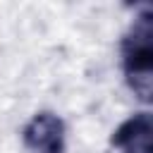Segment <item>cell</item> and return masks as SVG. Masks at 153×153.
<instances>
[{"label": "cell", "instance_id": "6da1fadb", "mask_svg": "<svg viewBox=\"0 0 153 153\" xmlns=\"http://www.w3.org/2000/svg\"><path fill=\"white\" fill-rule=\"evenodd\" d=\"M122 69L127 84L141 100L153 91V12L146 7L122 38Z\"/></svg>", "mask_w": 153, "mask_h": 153}, {"label": "cell", "instance_id": "3957f363", "mask_svg": "<svg viewBox=\"0 0 153 153\" xmlns=\"http://www.w3.org/2000/svg\"><path fill=\"white\" fill-rule=\"evenodd\" d=\"M151 141H153V124L148 112L131 115L112 134V146L120 153H153Z\"/></svg>", "mask_w": 153, "mask_h": 153}, {"label": "cell", "instance_id": "7a4b0ae2", "mask_svg": "<svg viewBox=\"0 0 153 153\" xmlns=\"http://www.w3.org/2000/svg\"><path fill=\"white\" fill-rule=\"evenodd\" d=\"M24 146L33 153H62L65 151V122L53 112H38L22 131Z\"/></svg>", "mask_w": 153, "mask_h": 153}]
</instances>
